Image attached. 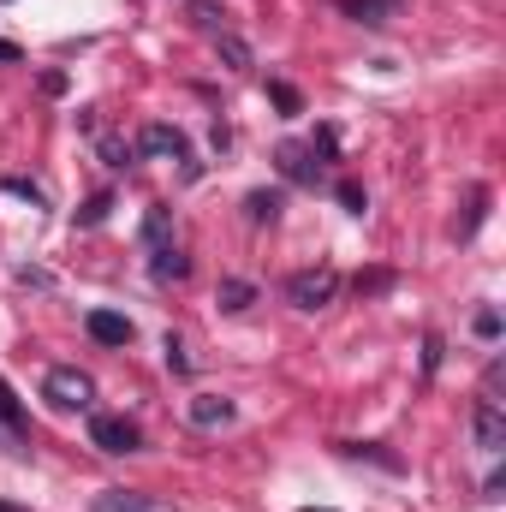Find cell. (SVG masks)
<instances>
[{
	"label": "cell",
	"instance_id": "cell-15",
	"mask_svg": "<svg viewBox=\"0 0 506 512\" xmlns=\"http://www.w3.org/2000/svg\"><path fill=\"white\" fill-rule=\"evenodd\" d=\"M0 417H6V423H24V405L12 399V387H6V376H0Z\"/></svg>",
	"mask_w": 506,
	"mask_h": 512
},
{
	"label": "cell",
	"instance_id": "cell-6",
	"mask_svg": "<svg viewBox=\"0 0 506 512\" xmlns=\"http://www.w3.org/2000/svg\"><path fill=\"white\" fill-rule=\"evenodd\" d=\"M346 12H352L358 24H370V30H381V24H393V18L405 12V0H346Z\"/></svg>",
	"mask_w": 506,
	"mask_h": 512
},
{
	"label": "cell",
	"instance_id": "cell-5",
	"mask_svg": "<svg viewBox=\"0 0 506 512\" xmlns=\"http://www.w3.org/2000/svg\"><path fill=\"white\" fill-rule=\"evenodd\" d=\"M84 328H90V340H96V346H131V322L120 316V310H90V322H84Z\"/></svg>",
	"mask_w": 506,
	"mask_h": 512
},
{
	"label": "cell",
	"instance_id": "cell-8",
	"mask_svg": "<svg viewBox=\"0 0 506 512\" xmlns=\"http://www.w3.org/2000/svg\"><path fill=\"white\" fill-rule=\"evenodd\" d=\"M191 423H203V429L233 423V399H221V393H197V399H191Z\"/></svg>",
	"mask_w": 506,
	"mask_h": 512
},
{
	"label": "cell",
	"instance_id": "cell-19",
	"mask_svg": "<svg viewBox=\"0 0 506 512\" xmlns=\"http://www.w3.org/2000/svg\"><path fill=\"white\" fill-rule=\"evenodd\" d=\"M0 60H18V48H12V42H0Z\"/></svg>",
	"mask_w": 506,
	"mask_h": 512
},
{
	"label": "cell",
	"instance_id": "cell-7",
	"mask_svg": "<svg viewBox=\"0 0 506 512\" xmlns=\"http://www.w3.org/2000/svg\"><path fill=\"white\" fill-rule=\"evenodd\" d=\"M143 149H149V155H173V161H185V155H191L179 126H149V131H143Z\"/></svg>",
	"mask_w": 506,
	"mask_h": 512
},
{
	"label": "cell",
	"instance_id": "cell-9",
	"mask_svg": "<svg viewBox=\"0 0 506 512\" xmlns=\"http://www.w3.org/2000/svg\"><path fill=\"white\" fill-rule=\"evenodd\" d=\"M280 173H286V179H310L316 167H310V155H304L298 143H280Z\"/></svg>",
	"mask_w": 506,
	"mask_h": 512
},
{
	"label": "cell",
	"instance_id": "cell-18",
	"mask_svg": "<svg viewBox=\"0 0 506 512\" xmlns=\"http://www.w3.org/2000/svg\"><path fill=\"white\" fill-rule=\"evenodd\" d=\"M102 215H108V197H96V203H90V209H84V215H78V221H84V227H96V221H102Z\"/></svg>",
	"mask_w": 506,
	"mask_h": 512
},
{
	"label": "cell",
	"instance_id": "cell-16",
	"mask_svg": "<svg viewBox=\"0 0 506 512\" xmlns=\"http://www.w3.org/2000/svg\"><path fill=\"white\" fill-rule=\"evenodd\" d=\"M268 96H274V102H280V108H286V114H298V90H286V84H274V90H268Z\"/></svg>",
	"mask_w": 506,
	"mask_h": 512
},
{
	"label": "cell",
	"instance_id": "cell-11",
	"mask_svg": "<svg viewBox=\"0 0 506 512\" xmlns=\"http://www.w3.org/2000/svg\"><path fill=\"white\" fill-rule=\"evenodd\" d=\"M155 280H185V256L173 245H155Z\"/></svg>",
	"mask_w": 506,
	"mask_h": 512
},
{
	"label": "cell",
	"instance_id": "cell-20",
	"mask_svg": "<svg viewBox=\"0 0 506 512\" xmlns=\"http://www.w3.org/2000/svg\"><path fill=\"white\" fill-rule=\"evenodd\" d=\"M0 512H18V507H6V501H0Z\"/></svg>",
	"mask_w": 506,
	"mask_h": 512
},
{
	"label": "cell",
	"instance_id": "cell-1",
	"mask_svg": "<svg viewBox=\"0 0 506 512\" xmlns=\"http://www.w3.org/2000/svg\"><path fill=\"white\" fill-rule=\"evenodd\" d=\"M42 399H48V405H60V411H84V405L96 399V382H90L84 370L60 364V370H48V376H42Z\"/></svg>",
	"mask_w": 506,
	"mask_h": 512
},
{
	"label": "cell",
	"instance_id": "cell-14",
	"mask_svg": "<svg viewBox=\"0 0 506 512\" xmlns=\"http://www.w3.org/2000/svg\"><path fill=\"white\" fill-rule=\"evenodd\" d=\"M274 215H280V197H274V191H256L251 197V221H274Z\"/></svg>",
	"mask_w": 506,
	"mask_h": 512
},
{
	"label": "cell",
	"instance_id": "cell-17",
	"mask_svg": "<svg viewBox=\"0 0 506 512\" xmlns=\"http://www.w3.org/2000/svg\"><path fill=\"white\" fill-rule=\"evenodd\" d=\"M477 334H483V340H495V334H501V316H495V310H483V316H477Z\"/></svg>",
	"mask_w": 506,
	"mask_h": 512
},
{
	"label": "cell",
	"instance_id": "cell-2",
	"mask_svg": "<svg viewBox=\"0 0 506 512\" xmlns=\"http://www.w3.org/2000/svg\"><path fill=\"white\" fill-rule=\"evenodd\" d=\"M334 292H340V274H334V268H304V274L286 280V298H292L298 310H328Z\"/></svg>",
	"mask_w": 506,
	"mask_h": 512
},
{
	"label": "cell",
	"instance_id": "cell-13",
	"mask_svg": "<svg viewBox=\"0 0 506 512\" xmlns=\"http://www.w3.org/2000/svg\"><path fill=\"white\" fill-rule=\"evenodd\" d=\"M143 239H149V251H155V245H167V209H161V203L149 209V221H143Z\"/></svg>",
	"mask_w": 506,
	"mask_h": 512
},
{
	"label": "cell",
	"instance_id": "cell-3",
	"mask_svg": "<svg viewBox=\"0 0 506 512\" xmlns=\"http://www.w3.org/2000/svg\"><path fill=\"white\" fill-rule=\"evenodd\" d=\"M90 441L102 447V453H137V423L131 417H114V411H102V417H90Z\"/></svg>",
	"mask_w": 506,
	"mask_h": 512
},
{
	"label": "cell",
	"instance_id": "cell-12",
	"mask_svg": "<svg viewBox=\"0 0 506 512\" xmlns=\"http://www.w3.org/2000/svg\"><path fill=\"white\" fill-rule=\"evenodd\" d=\"M96 512H149V501H143V495H126V489H108V495L96 501Z\"/></svg>",
	"mask_w": 506,
	"mask_h": 512
},
{
	"label": "cell",
	"instance_id": "cell-4",
	"mask_svg": "<svg viewBox=\"0 0 506 512\" xmlns=\"http://www.w3.org/2000/svg\"><path fill=\"white\" fill-rule=\"evenodd\" d=\"M477 447L483 453H501L506 447V417H501V399H477Z\"/></svg>",
	"mask_w": 506,
	"mask_h": 512
},
{
	"label": "cell",
	"instance_id": "cell-10",
	"mask_svg": "<svg viewBox=\"0 0 506 512\" xmlns=\"http://www.w3.org/2000/svg\"><path fill=\"white\" fill-rule=\"evenodd\" d=\"M215 298H221V310H245V304L256 298V286H251V280H221V292H215Z\"/></svg>",
	"mask_w": 506,
	"mask_h": 512
},
{
	"label": "cell",
	"instance_id": "cell-21",
	"mask_svg": "<svg viewBox=\"0 0 506 512\" xmlns=\"http://www.w3.org/2000/svg\"><path fill=\"white\" fill-rule=\"evenodd\" d=\"M304 512H316V507H304Z\"/></svg>",
	"mask_w": 506,
	"mask_h": 512
}]
</instances>
